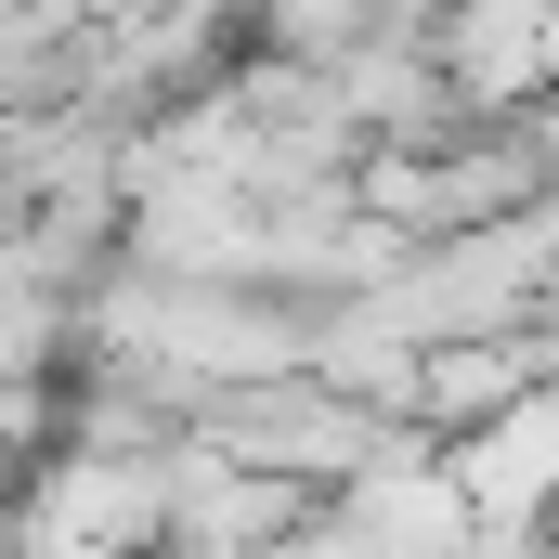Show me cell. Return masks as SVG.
Returning a JSON list of instances; mask_svg holds the SVG:
<instances>
[{
    "label": "cell",
    "instance_id": "6da1fadb",
    "mask_svg": "<svg viewBox=\"0 0 559 559\" xmlns=\"http://www.w3.org/2000/svg\"><path fill=\"white\" fill-rule=\"evenodd\" d=\"M455 481L481 495V521H534V508L559 495V378H534L508 417H481V429H468Z\"/></svg>",
    "mask_w": 559,
    "mask_h": 559
}]
</instances>
